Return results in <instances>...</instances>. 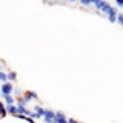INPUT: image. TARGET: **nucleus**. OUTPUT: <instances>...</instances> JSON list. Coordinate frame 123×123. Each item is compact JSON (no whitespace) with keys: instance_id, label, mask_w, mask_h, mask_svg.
Masks as SVG:
<instances>
[{"instance_id":"f257e3e1","label":"nucleus","mask_w":123,"mask_h":123,"mask_svg":"<svg viewBox=\"0 0 123 123\" xmlns=\"http://www.w3.org/2000/svg\"><path fill=\"white\" fill-rule=\"evenodd\" d=\"M13 84L12 82H3L0 84V95H12L13 94Z\"/></svg>"},{"instance_id":"f03ea898","label":"nucleus","mask_w":123,"mask_h":123,"mask_svg":"<svg viewBox=\"0 0 123 123\" xmlns=\"http://www.w3.org/2000/svg\"><path fill=\"white\" fill-rule=\"evenodd\" d=\"M43 120H44V123H56V112H53V110L46 108Z\"/></svg>"},{"instance_id":"7ed1b4c3","label":"nucleus","mask_w":123,"mask_h":123,"mask_svg":"<svg viewBox=\"0 0 123 123\" xmlns=\"http://www.w3.org/2000/svg\"><path fill=\"white\" fill-rule=\"evenodd\" d=\"M23 98H26V100H39V97L36 92H33V90H26V92H23V95H21Z\"/></svg>"},{"instance_id":"20e7f679","label":"nucleus","mask_w":123,"mask_h":123,"mask_svg":"<svg viewBox=\"0 0 123 123\" xmlns=\"http://www.w3.org/2000/svg\"><path fill=\"white\" fill-rule=\"evenodd\" d=\"M0 97H2V100H3L5 107H8V105H15V104H17V98H15L13 95H0Z\"/></svg>"},{"instance_id":"39448f33","label":"nucleus","mask_w":123,"mask_h":123,"mask_svg":"<svg viewBox=\"0 0 123 123\" xmlns=\"http://www.w3.org/2000/svg\"><path fill=\"white\" fill-rule=\"evenodd\" d=\"M67 122H69V118L66 117V113L56 112V123H67Z\"/></svg>"},{"instance_id":"423d86ee","label":"nucleus","mask_w":123,"mask_h":123,"mask_svg":"<svg viewBox=\"0 0 123 123\" xmlns=\"http://www.w3.org/2000/svg\"><path fill=\"white\" fill-rule=\"evenodd\" d=\"M33 112H35V113H38L39 118H43V117H44V112H46V108H43L39 104H36L35 107H33Z\"/></svg>"},{"instance_id":"0eeeda50","label":"nucleus","mask_w":123,"mask_h":123,"mask_svg":"<svg viewBox=\"0 0 123 123\" xmlns=\"http://www.w3.org/2000/svg\"><path fill=\"white\" fill-rule=\"evenodd\" d=\"M7 113L12 115V117H17V115H18V107H17V104L8 105V107H7Z\"/></svg>"},{"instance_id":"6e6552de","label":"nucleus","mask_w":123,"mask_h":123,"mask_svg":"<svg viewBox=\"0 0 123 123\" xmlns=\"http://www.w3.org/2000/svg\"><path fill=\"white\" fill-rule=\"evenodd\" d=\"M7 79H8V82H15L17 80V72H13V71H10V72H7Z\"/></svg>"},{"instance_id":"1a4fd4ad","label":"nucleus","mask_w":123,"mask_h":123,"mask_svg":"<svg viewBox=\"0 0 123 123\" xmlns=\"http://www.w3.org/2000/svg\"><path fill=\"white\" fill-rule=\"evenodd\" d=\"M28 105V100L26 98H23V97H18L17 98V107H26Z\"/></svg>"},{"instance_id":"9d476101","label":"nucleus","mask_w":123,"mask_h":123,"mask_svg":"<svg viewBox=\"0 0 123 123\" xmlns=\"http://www.w3.org/2000/svg\"><path fill=\"white\" fill-rule=\"evenodd\" d=\"M3 82H8V79H7V72L0 71V84H3Z\"/></svg>"},{"instance_id":"9b49d317","label":"nucleus","mask_w":123,"mask_h":123,"mask_svg":"<svg viewBox=\"0 0 123 123\" xmlns=\"http://www.w3.org/2000/svg\"><path fill=\"white\" fill-rule=\"evenodd\" d=\"M79 3L82 7H89V5H92V0H79Z\"/></svg>"},{"instance_id":"f8f14e48","label":"nucleus","mask_w":123,"mask_h":123,"mask_svg":"<svg viewBox=\"0 0 123 123\" xmlns=\"http://www.w3.org/2000/svg\"><path fill=\"white\" fill-rule=\"evenodd\" d=\"M5 115H8L7 113V107H0V118L5 117Z\"/></svg>"},{"instance_id":"ddd939ff","label":"nucleus","mask_w":123,"mask_h":123,"mask_svg":"<svg viewBox=\"0 0 123 123\" xmlns=\"http://www.w3.org/2000/svg\"><path fill=\"white\" fill-rule=\"evenodd\" d=\"M117 21H118L120 25H123V15H122V13H118V15H117Z\"/></svg>"},{"instance_id":"4468645a","label":"nucleus","mask_w":123,"mask_h":123,"mask_svg":"<svg viewBox=\"0 0 123 123\" xmlns=\"http://www.w3.org/2000/svg\"><path fill=\"white\" fill-rule=\"evenodd\" d=\"M115 3H117L120 8H123V0H115Z\"/></svg>"},{"instance_id":"2eb2a0df","label":"nucleus","mask_w":123,"mask_h":123,"mask_svg":"<svg viewBox=\"0 0 123 123\" xmlns=\"http://www.w3.org/2000/svg\"><path fill=\"white\" fill-rule=\"evenodd\" d=\"M67 123H79V122H77V120H74V118H69V122H67Z\"/></svg>"},{"instance_id":"dca6fc26","label":"nucleus","mask_w":123,"mask_h":123,"mask_svg":"<svg viewBox=\"0 0 123 123\" xmlns=\"http://www.w3.org/2000/svg\"><path fill=\"white\" fill-rule=\"evenodd\" d=\"M67 3H76V2H79V0H66Z\"/></svg>"},{"instance_id":"f3484780","label":"nucleus","mask_w":123,"mask_h":123,"mask_svg":"<svg viewBox=\"0 0 123 123\" xmlns=\"http://www.w3.org/2000/svg\"><path fill=\"white\" fill-rule=\"evenodd\" d=\"M54 3H62V2H66V0H53Z\"/></svg>"},{"instance_id":"a211bd4d","label":"nucleus","mask_w":123,"mask_h":123,"mask_svg":"<svg viewBox=\"0 0 123 123\" xmlns=\"http://www.w3.org/2000/svg\"><path fill=\"white\" fill-rule=\"evenodd\" d=\"M0 107H5V104H3V100H2V97H0Z\"/></svg>"},{"instance_id":"6ab92c4d","label":"nucleus","mask_w":123,"mask_h":123,"mask_svg":"<svg viewBox=\"0 0 123 123\" xmlns=\"http://www.w3.org/2000/svg\"><path fill=\"white\" fill-rule=\"evenodd\" d=\"M43 2H46V3H49V2H51V0H43Z\"/></svg>"},{"instance_id":"aec40b11","label":"nucleus","mask_w":123,"mask_h":123,"mask_svg":"<svg viewBox=\"0 0 123 123\" xmlns=\"http://www.w3.org/2000/svg\"><path fill=\"white\" fill-rule=\"evenodd\" d=\"M0 71H2V64H0Z\"/></svg>"}]
</instances>
